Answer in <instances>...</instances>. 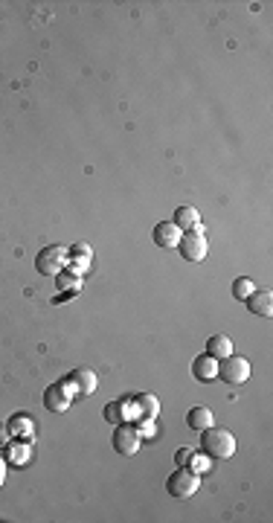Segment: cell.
Listing matches in <instances>:
<instances>
[{"label": "cell", "mask_w": 273, "mask_h": 523, "mask_svg": "<svg viewBox=\"0 0 273 523\" xmlns=\"http://www.w3.org/2000/svg\"><path fill=\"white\" fill-rule=\"evenodd\" d=\"M111 442H114L116 453L131 456V453H137V451L142 448V433H140V427L131 425V422H119L116 430H114V439H111Z\"/></svg>", "instance_id": "3"}, {"label": "cell", "mask_w": 273, "mask_h": 523, "mask_svg": "<svg viewBox=\"0 0 273 523\" xmlns=\"http://www.w3.org/2000/svg\"><path fill=\"white\" fill-rule=\"evenodd\" d=\"M67 381L73 384V389L79 392V396H91V392L96 389V373L93 369H73V373L67 375Z\"/></svg>", "instance_id": "11"}, {"label": "cell", "mask_w": 273, "mask_h": 523, "mask_svg": "<svg viewBox=\"0 0 273 523\" xmlns=\"http://www.w3.org/2000/svg\"><path fill=\"white\" fill-rule=\"evenodd\" d=\"M206 355H213L215 361L233 355V340H229L227 335H213V337L206 340Z\"/></svg>", "instance_id": "16"}, {"label": "cell", "mask_w": 273, "mask_h": 523, "mask_svg": "<svg viewBox=\"0 0 273 523\" xmlns=\"http://www.w3.org/2000/svg\"><path fill=\"white\" fill-rule=\"evenodd\" d=\"M192 460H195V451H192V448H180V451L175 453V463H178V465H186V468H189V465H192Z\"/></svg>", "instance_id": "21"}, {"label": "cell", "mask_w": 273, "mask_h": 523, "mask_svg": "<svg viewBox=\"0 0 273 523\" xmlns=\"http://www.w3.org/2000/svg\"><path fill=\"white\" fill-rule=\"evenodd\" d=\"M201 451L209 460H227V456L236 453V436L227 427L209 425L206 430H201Z\"/></svg>", "instance_id": "1"}, {"label": "cell", "mask_w": 273, "mask_h": 523, "mask_svg": "<svg viewBox=\"0 0 273 523\" xmlns=\"http://www.w3.org/2000/svg\"><path fill=\"white\" fill-rule=\"evenodd\" d=\"M201 486V474L192 471V468H186V465H178V471L166 479V491H169L172 497L178 500H186V497H192Z\"/></svg>", "instance_id": "2"}, {"label": "cell", "mask_w": 273, "mask_h": 523, "mask_svg": "<svg viewBox=\"0 0 273 523\" xmlns=\"http://www.w3.org/2000/svg\"><path fill=\"white\" fill-rule=\"evenodd\" d=\"M192 375L201 381V384H209V381H215L218 378V361L213 358V355H198L195 361H192Z\"/></svg>", "instance_id": "9"}, {"label": "cell", "mask_w": 273, "mask_h": 523, "mask_svg": "<svg viewBox=\"0 0 273 523\" xmlns=\"http://www.w3.org/2000/svg\"><path fill=\"white\" fill-rule=\"evenodd\" d=\"M175 224L180 227V233H186V230H201L198 209H195V207H178V209H175Z\"/></svg>", "instance_id": "15"}, {"label": "cell", "mask_w": 273, "mask_h": 523, "mask_svg": "<svg viewBox=\"0 0 273 523\" xmlns=\"http://www.w3.org/2000/svg\"><path fill=\"white\" fill-rule=\"evenodd\" d=\"M29 445H32V442H6L4 448H6V453L12 456V463L20 465V463L29 460Z\"/></svg>", "instance_id": "18"}, {"label": "cell", "mask_w": 273, "mask_h": 523, "mask_svg": "<svg viewBox=\"0 0 273 523\" xmlns=\"http://www.w3.org/2000/svg\"><path fill=\"white\" fill-rule=\"evenodd\" d=\"M12 439V433H9V425H0V445H6Z\"/></svg>", "instance_id": "23"}, {"label": "cell", "mask_w": 273, "mask_h": 523, "mask_svg": "<svg viewBox=\"0 0 273 523\" xmlns=\"http://www.w3.org/2000/svg\"><path fill=\"white\" fill-rule=\"evenodd\" d=\"M6 425H9V433L18 436V439H27V442L35 439V419L29 416V413H15Z\"/></svg>", "instance_id": "10"}, {"label": "cell", "mask_w": 273, "mask_h": 523, "mask_svg": "<svg viewBox=\"0 0 273 523\" xmlns=\"http://www.w3.org/2000/svg\"><path fill=\"white\" fill-rule=\"evenodd\" d=\"M186 425L192 430H206L209 425H215V416H213V410H209V407H192L186 413Z\"/></svg>", "instance_id": "14"}, {"label": "cell", "mask_w": 273, "mask_h": 523, "mask_svg": "<svg viewBox=\"0 0 273 523\" xmlns=\"http://www.w3.org/2000/svg\"><path fill=\"white\" fill-rule=\"evenodd\" d=\"M4 483H6V460L0 456V486H4Z\"/></svg>", "instance_id": "24"}, {"label": "cell", "mask_w": 273, "mask_h": 523, "mask_svg": "<svg viewBox=\"0 0 273 523\" xmlns=\"http://www.w3.org/2000/svg\"><path fill=\"white\" fill-rule=\"evenodd\" d=\"M105 419H108L111 425L128 422V401H108V407H105Z\"/></svg>", "instance_id": "17"}, {"label": "cell", "mask_w": 273, "mask_h": 523, "mask_svg": "<svg viewBox=\"0 0 273 523\" xmlns=\"http://www.w3.org/2000/svg\"><path fill=\"white\" fill-rule=\"evenodd\" d=\"M178 250L183 253L186 262H204L206 253H209V242L204 238L201 230H186L180 235V242H178Z\"/></svg>", "instance_id": "5"}, {"label": "cell", "mask_w": 273, "mask_h": 523, "mask_svg": "<svg viewBox=\"0 0 273 523\" xmlns=\"http://www.w3.org/2000/svg\"><path fill=\"white\" fill-rule=\"evenodd\" d=\"M58 276V288H79V273H55Z\"/></svg>", "instance_id": "20"}, {"label": "cell", "mask_w": 273, "mask_h": 523, "mask_svg": "<svg viewBox=\"0 0 273 523\" xmlns=\"http://www.w3.org/2000/svg\"><path fill=\"white\" fill-rule=\"evenodd\" d=\"M73 404V384L65 378V381H55L44 389V407L53 410V413H65L70 410Z\"/></svg>", "instance_id": "4"}, {"label": "cell", "mask_w": 273, "mask_h": 523, "mask_svg": "<svg viewBox=\"0 0 273 523\" xmlns=\"http://www.w3.org/2000/svg\"><path fill=\"white\" fill-rule=\"evenodd\" d=\"M253 291H256V282H253V279L239 276V279L233 282V297H236V299H241V302H244L250 294H253Z\"/></svg>", "instance_id": "19"}, {"label": "cell", "mask_w": 273, "mask_h": 523, "mask_svg": "<svg viewBox=\"0 0 273 523\" xmlns=\"http://www.w3.org/2000/svg\"><path fill=\"white\" fill-rule=\"evenodd\" d=\"M244 302H247V309L253 311V314H259V317H270L273 314V294L270 291H259L256 288Z\"/></svg>", "instance_id": "12"}, {"label": "cell", "mask_w": 273, "mask_h": 523, "mask_svg": "<svg viewBox=\"0 0 273 523\" xmlns=\"http://www.w3.org/2000/svg\"><path fill=\"white\" fill-rule=\"evenodd\" d=\"M180 227L175 224V221H160L157 227H154V233H152V238H154V245L157 247H178V242H180Z\"/></svg>", "instance_id": "8"}, {"label": "cell", "mask_w": 273, "mask_h": 523, "mask_svg": "<svg viewBox=\"0 0 273 523\" xmlns=\"http://www.w3.org/2000/svg\"><path fill=\"white\" fill-rule=\"evenodd\" d=\"M65 265H67V250L65 247H44L38 253V259H35V268H38V273H44V276H55V273H61L65 271Z\"/></svg>", "instance_id": "7"}, {"label": "cell", "mask_w": 273, "mask_h": 523, "mask_svg": "<svg viewBox=\"0 0 273 523\" xmlns=\"http://www.w3.org/2000/svg\"><path fill=\"white\" fill-rule=\"evenodd\" d=\"M70 256H79V259H91V247L79 242V245H73V247H70Z\"/></svg>", "instance_id": "22"}, {"label": "cell", "mask_w": 273, "mask_h": 523, "mask_svg": "<svg viewBox=\"0 0 273 523\" xmlns=\"http://www.w3.org/2000/svg\"><path fill=\"white\" fill-rule=\"evenodd\" d=\"M131 404L137 407V413L140 416H145V419H157L160 416V401L152 396V392H137V396H131Z\"/></svg>", "instance_id": "13"}, {"label": "cell", "mask_w": 273, "mask_h": 523, "mask_svg": "<svg viewBox=\"0 0 273 523\" xmlns=\"http://www.w3.org/2000/svg\"><path fill=\"white\" fill-rule=\"evenodd\" d=\"M218 378L227 384H244L250 378V363L241 355H227L218 361Z\"/></svg>", "instance_id": "6"}]
</instances>
